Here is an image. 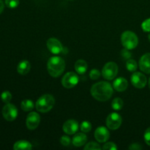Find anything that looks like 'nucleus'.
<instances>
[{
	"label": "nucleus",
	"mask_w": 150,
	"mask_h": 150,
	"mask_svg": "<svg viewBox=\"0 0 150 150\" xmlns=\"http://www.w3.org/2000/svg\"><path fill=\"white\" fill-rule=\"evenodd\" d=\"M129 149L130 150H140L143 149V146L139 143H133L132 144L130 145V146L128 147Z\"/></svg>",
	"instance_id": "33"
},
{
	"label": "nucleus",
	"mask_w": 150,
	"mask_h": 150,
	"mask_svg": "<svg viewBox=\"0 0 150 150\" xmlns=\"http://www.w3.org/2000/svg\"><path fill=\"white\" fill-rule=\"evenodd\" d=\"M40 122V117L36 112L29 113V115L26 117V125L29 130H35Z\"/></svg>",
	"instance_id": "11"
},
{
	"label": "nucleus",
	"mask_w": 150,
	"mask_h": 150,
	"mask_svg": "<svg viewBox=\"0 0 150 150\" xmlns=\"http://www.w3.org/2000/svg\"><path fill=\"white\" fill-rule=\"evenodd\" d=\"M142 28L144 32H150V18L145 20L142 23Z\"/></svg>",
	"instance_id": "30"
},
{
	"label": "nucleus",
	"mask_w": 150,
	"mask_h": 150,
	"mask_svg": "<svg viewBox=\"0 0 150 150\" xmlns=\"http://www.w3.org/2000/svg\"><path fill=\"white\" fill-rule=\"evenodd\" d=\"M46 45L50 52L54 54H59L63 51V46L61 42L55 38H49L47 40Z\"/></svg>",
	"instance_id": "10"
},
{
	"label": "nucleus",
	"mask_w": 150,
	"mask_h": 150,
	"mask_svg": "<svg viewBox=\"0 0 150 150\" xmlns=\"http://www.w3.org/2000/svg\"><path fill=\"white\" fill-rule=\"evenodd\" d=\"M137 63L134 59H128L126 62V67L127 70H129L130 72H134L137 70Z\"/></svg>",
	"instance_id": "22"
},
{
	"label": "nucleus",
	"mask_w": 150,
	"mask_h": 150,
	"mask_svg": "<svg viewBox=\"0 0 150 150\" xmlns=\"http://www.w3.org/2000/svg\"><path fill=\"white\" fill-rule=\"evenodd\" d=\"M101 149L100 144H98L96 142H89L87 144H86V146H84L85 150H100Z\"/></svg>",
	"instance_id": "24"
},
{
	"label": "nucleus",
	"mask_w": 150,
	"mask_h": 150,
	"mask_svg": "<svg viewBox=\"0 0 150 150\" xmlns=\"http://www.w3.org/2000/svg\"><path fill=\"white\" fill-rule=\"evenodd\" d=\"M148 39H149V42H150V33L149 34V35H148Z\"/></svg>",
	"instance_id": "35"
},
{
	"label": "nucleus",
	"mask_w": 150,
	"mask_h": 150,
	"mask_svg": "<svg viewBox=\"0 0 150 150\" xmlns=\"http://www.w3.org/2000/svg\"><path fill=\"white\" fill-rule=\"evenodd\" d=\"M100 76V72L97 69H93L89 73V77L92 80H97Z\"/></svg>",
	"instance_id": "27"
},
{
	"label": "nucleus",
	"mask_w": 150,
	"mask_h": 150,
	"mask_svg": "<svg viewBox=\"0 0 150 150\" xmlns=\"http://www.w3.org/2000/svg\"><path fill=\"white\" fill-rule=\"evenodd\" d=\"M110 133L108 129L103 126L98 127L95 131V138L100 143L106 142L109 139Z\"/></svg>",
	"instance_id": "12"
},
{
	"label": "nucleus",
	"mask_w": 150,
	"mask_h": 150,
	"mask_svg": "<svg viewBox=\"0 0 150 150\" xmlns=\"http://www.w3.org/2000/svg\"><path fill=\"white\" fill-rule=\"evenodd\" d=\"M91 95L95 100L100 102L107 101L113 95V87L108 82L100 81L91 88Z\"/></svg>",
	"instance_id": "1"
},
{
	"label": "nucleus",
	"mask_w": 150,
	"mask_h": 150,
	"mask_svg": "<svg viewBox=\"0 0 150 150\" xmlns=\"http://www.w3.org/2000/svg\"><path fill=\"white\" fill-rule=\"evenodd\" d=\"M79 81V78L74 72L67 73L62 79V84L64 88L71 89L76 86Z\"/></svg>",
	"instance_id": "6"
},
{
	"label": "nucleus",
	"mask_w": 150,
	"mask_h": 150,
	"mask_svg": "<svg viewBox=\"0 0 150 150\" xmlns=\"http://www.w3.org/2000/svg\"><path fill=\"white\" fill-rule=\"evenodd\" d=\"M81 130L83 133H89L91 130H92V125L88 121H83V122H81L80 125Z\"/></svg>",
	"instance_id": "23"
},
{
	"label": "nucleus",
	"mask_w": 150,
	"mask_h": 150,
	"mask_svg": "<svg viewBox=\"0 0 150 150\" xmlns=\"http://www.w3.org/2000/svg\"><path fill=\"white\" fill-rule=\"evenodd\" d=\"M121 56L124 59L128 60L131 58L132 54L130 51V50L127 49V48H125V49H122L121 51Z\"/></svg>",
	"instance_id": "29"
},
{
	"label": "nucleus",
	"mask_w": 150,
	"mask_h": 150,
	"mask_svg": "<svg viewBox=\"0 0 150 150\" xmlns=\"http://www.w3.org/2000/svg\"><path fill=\"white\" fill-rule=\"evenodd\" d=\"M13 149L15 150H31L32 149V145L27 141L21 140L14 144Z\"/></svg>",
	"instance_id": "18"
},
{
	"label": "nucleus",
	"mask_w": 150,
	"mask_h": 150,
	"mask_svg": "<svg viewBox=\"0 0 150 150\" xmlns=\"http://www.w3.org/2000/svg\"><path fill=\"white\" fill-rule=\"evenodd\" d=\"M1 100L5 103H9L12 99V95L9 91H4L1 95Z\"/></svg>",
	"instance_id": "25"
},
{
	"label": "nucleus",
	"mask_w": 150,
	"mask_h": 150,
	"mask_svg": "<svg viewBox=\"0 0 150 150\" xmlns=\"http://www.w3.org/2000/svg\"><path fill=\"white\" fill-rule=\"evenodd\" d=\"M34 103L31 100H24L21 102V109L24 111H30L34 108Z\"/></svg>",
	"instance_id": "20"
},
{
	"label": "nucleus",
	"mask_w": 150,
	"mask_h": 150,
	"mask_svg": "<svg viewBox=\"0 0 150 150\" xmlns=\"http://www.w3.org/2000/svg\"><path fill=\"white\" fill-rule=\"evenodd\" d=\"M60 143L64 146H69L70 144V139L67 136H62L61 139H60Z\"/></svg>",
	"instance_id": "31"
},
{
	"label": "nucleus",
	"mask_w": 150,
	"mask_h": 150,
	"mask_svg": "<svg viewBox=\"0 0 150 150\" xmlns=\"http://www.w3.org/2000/svg\"><path fill=\"white\" fill-rule=\"evenodd\" d=\"M4 4L3 3V1L1 0H0V14L3 12L4 10Z\"/></svg>",
	"instance_id": "34"
},
{
	"label": "nucleus",
	"mask_w": 150,
	"mask_h": 150,
	"mask_svg": "<svg viewBox=\"0 0 150 150\" xmlns=\"http://www.w3.org/2000/svg\"><path fill=\"white\" fill-rule=\"evenodd\" d=\"M121 42L125 48L128 50L134 49L139 44L138 37L131 31H125L121 35Z\"/></svg>",
	"instance_id": "4"
},
{
	"label": "nucleus",
	"mask_w": 150,
	"mask_h": 150,
	"mask_svg": "<svg viewBox=\"0 0 150 150\" xmlns=\"http://www.w3.org/2000/svg\"><path fill=\"white\" fill-rule=\"evenodd\" d=\"M144 141L146 142V144L147 145L150 146V127L147 128L146 130L144 133Z\"/></svg>",
	"instance_id": "32"
},
{
	"label": "nucleus",
	"mask_w": 150,
	"mask_h": 150,
	"mask_svg": "<svg viewBox=\"0 0 150 150\" xmlns=\"http://www.w3.org/2000/svg\"><path fill=\"white\" fill-rule=\"evenodd\" d=\"M2 115L4 118L8 122H13L18 116V110L14 105L11 103H6L2 108Z\"/></svg>",
	"instance_id": "8"
},
{
	"label": "nucleus",
	"mask_w": 150,
	"mask_h": 150,
	"mask_svg": "<svg viewBox=\"0 0 150 150\" xmlns=\"http://www.w3.org/2000/svg\"><path fill=\"white\" fill-rule=\"evenodd\" d=\"M118 73V66L114 62H107L102 70V75L106 80H113Z\"/></svg>",
	"instance_id": "5"
},
{
	"label": "nucleus",
	"mask_w": 150,
	"mask_h": 150,
	"mask_svg": "<svg viewBox=\"0 0 150 150\" xmlns=\"http://www.w3.org/2000/svg\"><path fill=\"white\" fill-rule=\"evenodd\" d=\"M149 87L150 89V78H149Z\"/></svg>",
	"instance_id": "36"
},
{
	"label": "nucleus",
	"mask_w": 150,
	"mask_h": 150,
	"mask_svg": "<svg viewBox=\"0 0 150 150\" xmlns=\"http://www.w3.org/2000/svg\"><path fill=\"white\" fill-rule=\"evenodd\" d=\"M65 68V62L64 59L60 57H51L47 63V69L51 76L57 78L62 74Z\"/></svg>",
	"instance_id": "2"
},
{
	"label": "nucleus",
	"mask_w": 150,
	"mask_h": 150,
	"mask_svg": "<svg viewBox=\"0 0 150 150\" xmlns=\"http://www.w3.org/2000/svg\"><path fill=\"white\" fill-rule=\"evenodd\" d=\"M63 131L67 135H73L77 132L79 129V123L74 120H67L63 125Z\"/></svg>",
	"instance_id": "13"
},
{
	"label": "nucleus",
	"mask_w": 150,
	"mask_h": 150,
	"mask_svg": "<svg viewBox=\"0 0 150 150\" xmlns=\"http://www.w3.org/2000/svg\"><path fill=\"white\" fill-rule=\"evenodd\" d=\"M131 83L135 87L138 89H142L146 86L147 79L144 74L140 72H136L131 76Z\"/></svg>",
	"instance_id": "9"
},
{
	"label": "nucleus",
	"mask_w": 150,
	"mask_h": 150,
	"mask_svg": "<svg viewBox=\"0 0 150 150\" xmlns=\"http://www.w3.org/2000/svg\"><path fill=\"white\" fill-rule=\"evenodd\" d=\"M113 86L117 92H124L128 86V82L125 78L120 77L114 80V83H113Z\"/></svg>",
	"instance_id": "15"
},
{
	"label": "nucleus",
	"mask_w": 150,
	"mask_h": 150,
	"mask_svg": "<svg viewBox=\"0 0 150 150\" xmlns=\"http://www.w3.org/2000/svg\"><path fill=\"white\" fill-rule=\"evenodd\" d=\"M5 4L9 8H16L18 6L19 0H5Z\"/></svg>",
	"instance_id": "26"
},
{
	"label": "nucleus",
	"mask_w": 150,
	"mask_h": 150,
	"mask_svg": "<svg viewBox=\"0 0 150 150\" xmlns=\"http://www.w3.org/2000/svg\"><path fill=\"white\" fill-rule=\"evenodd\" d=\"M88 68L87 63L86 61L83 59H79L75 63V70L77 72V73L80 75L84 74L86 72Z\"/></svg>",
	"instance_id": "19"
},
{
	"label": "nucleus",
	"mask_w": 150,
	"mask_h": 150,
	"mask_svg": "<svg viewBox=\"0 0 150 150\" xmlns=\"http://www.w3.org/2000/svg\"><path fill=\"white\" fill-rule=\"evenodd\" d=\"M31 68L30 63L27 60L20 62L17 66V71L21 75H26L29 72Z\"/></svg>",
	"instance_id": "17"
},
{
	"label": "nucleus",
	"mask_w": 150,
	"mask_h": 150,
	"mask_svg": "<svg viewBox=\"0 0 150 150\" xmlns=\"http://www.w3.org/2000/svg\"><path fill=\"white\" fill-rule=\"evenodd\" d=\"M123 106V100L120 98H114L111 103V107L115 111H120Z\"/></svg>",
	"instance_id": "21"
},
{
	"label": "nucleus",
	"mask_w": 150,
	"mask_h": 150,
	"mask_svg": "<svg viewBox=\"0 0 150 150\" xmlns=\"http://www.w3.org/2000/svg\"><path fill=\"white\" fill-rule=\"evenodd\" d=\"M55 103V99L49 94L43 95L37 100L35 108L40 113H47L51 111Z\"/></svg>",
	"instance_id": "3"
},
{
	"label": "nucleus",
	"mask_w": 150,
	"mask_h": 150,
	"mask_svg": "<svg viewBox=\"0 0 150 150\" xmlns=\"http://www.w3.org/2000/svg\"><path fill=\"white\" fill-rule=\"evenodd\" d=\"M86 141H87V136H86L85 133H79L73 137V144L75 146L80 147L86 143Z\"/></svg>",
	"instance_id": "16"
},
{
	"label": "nucleus",
	"mask_w": 150,
	"mask_h": 150,
	"mask_svg": "<svg viewBox=\"0 0 150 150\" xmlns=\"http://www.w3.org/2000/svg\"><path fill=\"white\" fill-rule=\"evenodd\" d=\"M122 122V117L115 112L110 114L106 119L107 127L112 130H117L121 126Z\"/></svg>",
	"instance_id": "7"
},
{
	"label": "nucleus",
	"mask_w": 150,
	"mask_h": 150,
	"mask_svg": "<svg viewBox=\"0 0 150 150\" xmlns=\"http://www.w3.org/2000/svg\"><path fill=\"white\" fill-rule=\"evenodd\" d=\"M102 149L103 150H116L117 149V146L114 142H108L103 146Z\"/></svg>",
	"instance_id": "28"
},
{
	"label": "nucleus",
	"mask_w": 150,
	"mask_h": 150,
	"mask_svg": "<svg viewBox=\"0 0 150 150\" xmlns=\"http://www.w3.org/2000/svg\"><path fill=\"white\" fill-rule=\"evenodd\" d=\"M139 67L144 73H150V53L145 54L141 57L139 61Z\"/></svg>",
	"instance_id": "14"
}]
</instances>
